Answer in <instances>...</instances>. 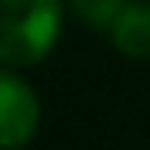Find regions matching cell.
Segmentation results:
<instances>
[{
  "mask_svg": "<svg viewBox=\"0 0 150 150\" xmlns=\"http://www.w3.org/2000/svg\"><path fill=\"white\" fill-rule=\"evenodd\" d=\"M62 0H0V65L31 68L62 38Z\"/></svg>",
  "mask_w": 150,
  "mask_h": 150,
  "instance_id": "1",
  "label": "cell"
},
{
  "mask_svg": "<svg viewBox=\"0 0 150 150\" xmlns=\"http://www.w3.org/2000/svg\"><path fill=\"white\" fill-rule=\"evenodd\" d=\"M109 38L116 51L137 62L150 58V0H126L120 17L112 21Z\"/></svg>",
  "mask_w": 150,
  "mask_h": 150,
  "instance_id": "3",
  "label": "cell"
},
{
  "mask_svg": "<svg viewBox=\"0 0 150 150\" xmlns=\"http://www.w3.org/2000/svg\"><path fill=\"white\" fill-rule=\"evenodd\" d=\"M41 103L21 75L0 65V150H21L34 140Z\"/></svg>",
  "mask_w": 150,
  "mask_h": 150,
  "instance_id": "2",
  "label": "cell"
},
{
  "mask_svg": "<svg viewBox=\"0 0 150 150\" xmlns=\"http://www.w3.org/2000/svg\"><path fill=\"white\" fill-rule=\"evenodd\" d=\"M68 7L85 28L109 31L112 21L120 17V10L126 7V0H68Z\"/></svg>",
  "mask_w": 150,
  "mask_h": 150,
  "instance_id": "4",
  "label": "cell"
}]
</instances>
